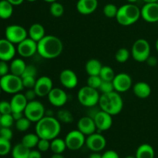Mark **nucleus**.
<instances>
[{
	"instance_id": "1",
	"label": "nucleus",
	"mask_w": 158,
	"mask_h": 158,
	"mask_svg": "<svg viewBox=\"0 0 158 158\" xmlns=\"http://www.w3.org/2000/svg\"><path fill=\"white\" fill-rule=\"evenodd\" d=\"M63 50V42L56 35H46L37 43V53L46 60L57 58Z\"/></svg>"
},
{
	"instance_id": "2",
	"label": "nucleus",
	"mask_w": 158,
	"mask_h": 158,
	"mask_svg": "<svg viewBox=\"0 0 158 158\" xmlns=\"http://www.w3.org/2000/svg\"><path fill=\"white\" fill-rule=\"evenodd\" d=\"M35 134L40 138L52 140L59 136L61 131V124L53 116H45L36 122Z\"/></svg>"
},
{
	"instance_id": "3",
	"label": "nucleus",
	"mask_w": 158,
	"mask_h": 158,
	"mask_svg": "<svg viewBox=\"0 0 158 158\" xmlns=\"http://www.w3.org/2000/svg\"><path fill=\"white\" fill-rule=\"evenodd\" d=\"M98 104L101 110L108 113L111 116L120 114L123 107V99L120 93L115 90L108 94H102Z\"/></svg>"
},
{
	"instance_id": "4",
	"label": "nucleus",
	"mask_w": 158,
	"mask_h": 158,
	"mask_svg": "<svg viewBox=\"0 0 158 158\" xmlns=\"http://www.w3.org/2000/svg\"><path fill=\"white\" fill-rule=\"evenodd\" d=\"M140 17V9L138 6L134 3H127L119 8L116 19L120 25L128 26L137 23Z\"/></svg>"
},
{
	"instance_id": "5",
	"label": "nucleus",
	"mask_w": 158,
	"mask_h": 158,
	"mask_svg": "<svg viewBox=\"0 0 158 158\" xmlns=\"http://www.w3.org/2000/svg\"><path fill=\"white\" fill-rule=\"evenodd\" d=\"M0 86L2 90L9 94H18L24 88L22 77L14 75L11 73L0 78Z\"/></svg>"
},
{
	"instance_id": "6",
	"label": "nucleus",
	"mask_w": 158,
	"mask_h": 158,
	"mask_svg": "<svg viewBox=\"0 0 158 158\" xmlns=\"http://www.w3.org/2000/svg\"><path fill=\"white\" fill-rule=\"evenodd\" d=\"M100 97L98 90L87 85L80 88L77 93L78 101L80 104L86 107H94L98 104Z\"/></svg>"
},
{
	"instance_id": "7",
	"label": "nucleus",
	"mask_w": 158,
	"mask_h": 158,
	"mask_svg": "<svg viewBox=\"0 0 158 158\" xmlns=\"http://www.w3.org/2000/svg\"><path fill=\"white\" fill-rule=\"evenodd\" d=\"M131 55L135 61L139 63L146 62L151 56V46L149 42L144 39L136 40L131 48Z\"/></svg>"
},
{
	"instance_id": "8",
	"label": "nucleus",
	"mask_w": 158,
	"mask_h": 158,
	"mask_svg": "<svg viewBox=\"0 0 158 158\" xmlns=\"http://www.w3.org/2000/svg\"><path fill=\"white\" fill-rule=\"evenodd\" d=\"M46 114V110L43 103L39 100L29 101L24 110V116L31 122H38Z\"/></svg>"
},
{
	"instance_id": "9",
	"label": "nucleus",
	"mask_w": 158,
	"mask_h": 158,
	"mask_svg": "<svg viewBox=\"0 0 158 158\" xmlns=\"http://www.w3.org/2000/svg\"><path fill=\"white\" fill-rule=\"evenodd\" d=\"M6 39L13 44H19L28 37V31L19 25H10L5 30Z\"/></svg>"
},
{
	"instance_id": "10",
	"label": "nucleus",
	"mask_w": 158,
	"mask_h": 158,
	"mask_svg": "<svg viewBox=\"0 0 158 158\" xmlns=\"http://www.w3.org/2000/svg\"><path fill=\"white\" fill-rule=\"evenodd\" d=\"M86 136L79 130L71 131L65 137L66 148L70 151H78L83 148L86 143Z\"/></svg>"
},
{
	"instance_id": "11",
	"label": "nucleus",
	"mask_w": 158,
	"mask_h": 158,
	"mask_svg": "<svg viewBox=\"0 0 158 158\" xmlns=\"http://www.w3.org/2000/svg\"><path fill=\"white\" fill-rule=\"evenodd\" d=\"M87 148L93 152H100L103 151L106 145V138L99 133H94L87 136L86 138V143Z\"/></svg>"
},
{
	"instance_id": "12",
	"label": "nucleus",
	"mask_w": 158,
	"mask_h": 158,
	"mask_svg": "<svg viewBox=\"0 0 158 158\" xmlns=\"http://www.w3.org/2000/svg\"><path fill=\"white\" fill-rule=\"evenodd\" d=\"M112 82L114 90L118 93L127 92L131 89L133 84L131 76L126 73H120L117 74Z\"/></svg>"
},
{
	"instance_id": "13",
	"label": "nucleus",
	"mask_w": 158,
	"mask_h": 158,
	"mask_svg": "<svg viewBox=\"0 0 158 158\" xmlns=\"http://www.w3.org/2000/svg\"><path fill=\"white\" fill-rule=\"evenodd\" d=\"M16 50L22 57L29 58L37 52V43L29 37H27L21 43L17 44Z\"/></svg>"
},
{
	"instance_id": "14",
	"label": "nucleus",
	"mask_w": 158,
	"mask_h": 158,
	"mask_svg": "<svg viewBox=\"0 0 158 158\" xmlns=\"http://www.w3.org/2000/svg\"><path fill=\"white\" fill-rule=\"evenodd\" d=\"M52 85L53 83H52V80L50 77L43 76L37 79L33 89L37 97H46L53 88Z\"/></svg>"
},
{
	"instance_id": "15",
	"label": "nucleus",
	"mask_w": 158,
	"mask_h": 158,
	"mask_svg": "<svg viewBox=\"0 0 158 158\" xmlns=\"http://www.w3.org/2000/svg\"><path fill=\"white\" fill-rule=\"evenodd\" d=\"M93 118L95 122L97 129L100 131H108L113 125L112 116L101 110L97 111Z\"/></svg>"
},
{
	"instance_id": "16",
	"label": "nucleus",
	"mask_w": 158,
	"mask_h": 158,
	"mask_svg": "<svg viewBox=\"0 0 158 158\" xmlns=\"http://www.w3.org/2000/svg\"><path fill=\"white\" fill-rule=\"evenodd\" d=\"M140 15L148 23H157L158 22V2L145 3L140 9Z\"/></svg>"
},
{
	"instance_id": "17",
	"label": "nucleus",
	"mask_w": 158,
	"mask_h": 158,
	"mask_svg": "<svg viewBox=\"0 0 158 158\" xmlns=\"http://www.w3.org/2000/svg\"><path fill=\"white\" fill-rule=\"evenodd\" d=\"M16 51L15 44L6 38L0 39V60L6 62L12 60Z\"/></svg>"
},
{
	"instance_id": "18",
	"label": "nucleus",
	"mask_w": 158,
	"mask_h": 158,
	"mask_svg": "<svg viewBox=\"0 0 158 158\" xmlns=\"http://www.w3.org/2000/svg\"><path fill=\"white\" fill-rule=\"evenodd\" d=\"M47 97L49 103L56 107H61L64 106L68 100L67 94L63 89L58 87L52 88Z\"/></svg>"
},
{
	"instance_id": "19",
	"label": "nucleus",
	"mask_w": 158,
	"mask_h": 158,
	"mask_svg": "<svg viewBox=\"0 0 158 158\" xmlns=\"http://www.w3.org/2000/svg\"><path fill=\"white\" fill-rule=\"evenodd\" d=\"M60 81L66 89H73L78 85V77L72 69H63L60 74Z\"/></svg>"
},
{
	"instance_id": "20",
	"label": "nucleus",
	"mask_w": 158,
	"mask_h": 158,
	"mask_svg": "<svg viewBox=\"0 0 158 158\" xmlns=\"http://www.w3.org/2000/svg\"><path fill=\"white\" fill-rule=\"evenodd\" d=\"M77 130L83 133L85 136H89L95 133L97 127L94 118L89 116L81 117L77 122Z\"/></svg>"
},
{
	"instance_id": "21",
	"label": "nucleus",
	"mask_w": 158,
	"mask_h": 158,
	"mask_svg": "<svg viewBox=\"0 0 158 158\" xmlns=\"http://www.w3.org/2000/svg\"><path fill=\"white\" fill-rule=\"evenodd\" d=\"M97 0H78L77 2V10L82 15H90L97 9Z\"/></svg>"
},
{
	"instance_id": "22",
	"label": "nucleus",
	"mask_w": 158,
	"mask_h": 158,
	"mask_svg": "<svg viewBox=\"0 0 158 158\" xmlns=\"http://www.w3.org/2000/svg\"><path fill=\"white\" fill-rule=\"evenodd\" d=\"M28 100L25 94L18 93L14 94L10 100L11 106H12V112H23L24 113L25 109L27 106Z\"/></svg>"
},
{
	"instance_id": "23",
	"label": "nucleus",
	"mask_w": 158,
	"mask_h": 158,
	"mask_svg": "<svg viewBox=\"0 0 158 158\" xmlns=\"http://www.w3.org/2000/svg\"><path fill=\"white\" fill-rule=\"evenodd\" d=\"M133 92L140 99H146L151 94V87L146 82H137L133 86Z\"/></svg>"
},
{
	"instance_id": "24",
	"label": "nucleus",
	"mask_w": 158,
	"mask_h": 158,
	"mask_svg": "<svg viewBox=\"0 0 158 158\" xmlns=\"http://www.w3.org/2000/svg\"><path fill=\"white\" fill-rule=\"evenodd\" d=\"M28 35L32 40L38 43L46 35L44 26L40 23H33L32 25H31L28 30Z\"/></svg>"
},
{
	"instance_id": "25",
	"label": "nucleus",
	"mask_w": 158,
	"mask_h": 158,
	"mask_svg": "<svg viewBox=\"0 0 158 158\" xmlns=\"http://www.w3.org/2000/svg\"><path fill=\"white\" fill-rule=\"evenodd\" d=\"M102 67L100 61L97 59H90L85 65V69L89 76H99Z\"/></svg>"
},
{
	"instance_id": "26",
	"label": "nucleus",
	"mask_w": 158,
	"mask_h": 158,
	"mask_svg": "<svg viewBox=\"0 0 158 158\" xmlns=\"http://www.w3.org/2000/svg\"><path fill=\"white\" fill-rule=\"evenodd\" d=\"M26 67V64L23 59L16 58L13 59L9 65L10 73L18 77H22L24 73L25 69Z\"/></svg>"
},
{
	"instance_id": "27",
	"label": "nucleus",
	"mask_w": 158,
	"mask_h": 158,
	"mask_svg": "<svg viewBox=\"0 0 158 158\" xmlns=\"http://www.w3.org/2000/svg\"><path fill=\"white\" fill-rule=\"evenodd\" d=\"M154 150L151 145L148 143H143L140 145L136 151L137 158H154Z\"/></svg>"
},
{
	"instance_id": "28",
	"label": "nucleus",
	"mask_w": 158,
	"mask_h": 158,
	"mask_svg": "<svg viewBox=\"0 0 158 158\" xmlns=\"http://www.w3.org/2000/svg\"><path fill=\"white\" fill-rule=\"evenodd\" d=\"M13 6L7 0L0 1V19H8L13 13Z\"/></svg>"
},
{
	"instance_id": "29",
	"label": "nucleus",
	"mask_w": 158,
	"mask_h": 158,
	"mask_svg": "<svg viewBox=\"0 0 158 158\" xmlns=\"http://www.w3.org/2000/svg\"><path fill=\"white\" fill-rule=\"evenodd\" d=\"M31 150L22 143H17L12 149V158H28Z\"/></svg>"
},
{
	"instance_id": "30",
	"label": "nucleus",
	"mask_w": 158,
	"mask_h": 158,
	"mask_svg": "<svg viewBox=\"0 0 158 158\" xmlns=\"http://www.w3.org/2000/svg\"><path fill=\"white\" fill-rule=\"evenodd\" d=\"M66 148V142L63 139L56 137L50 140V150L53 154H63Z\"/></svg>"
},
{
	"instance_id": "31",
	"label": "nucleus",
	"mask_w": 158,
	"mask_h": 158,
	"mask_svg": "<svg viewBox=\"0 0 158 158\" xmlns=\"http://www.w3.org/2000/svg\"><path fill=\"white\" fill-rule=\"evenodd\" d=\"M40 137L37 135L36 134H32V133H30V134H27L23 137L22 139L21 143H23V145L26 147V148H29V149H32V148L37 147V144H38V142L40 140Z\"/></svg>"
},
{
	"instance_id": "32",
	"label": "nucleus",
	"mask_w": 158,
	"mask_h": 158,
	"mask_svg": "<svg viewBox=\"0 0 158 158\" xmlns=\"http://www.w3.org/2000/svg\"><path fill=\"white\" fill-rule=\"evenodd\" d=\"M56 116L59 121L64 123H71L74 120L72 113L66 109L60 110L57 112Z\"/></svg>"
},
{
	"instance_id": "33",
	"label": "nucleus",
	"mask_w": 158,
	"mask_h": 158,
	"mask_svg": "<svg viewBox=\"0 0 158 158\" xmlns=\"http://www.w3.org/2000/svg\"><path fill=\"white\" fill-rule=\"evenodd\" d=\"M99 76L102 79V80H105V81H113V80L115 77L116 74L114 73V69L110 66H103Z\"/></svg>"
},
{
	"instance_id": "34",
	"label": "nucleus",
	"mask_w": 158,
	"mask_h": 158,
	"mask_svg": "<svg viewBox=\"0 0 158 158\" xmlns=\"http://www.w3.org/2000/svg\"><path fill=\"white\" fill-rule=\"evenodd\" d=\"M50 4L49 12H50L51 15L56 18L61 17L64 13V7H63V5L58 2H54Z\"/></svg>"
},
{
	"instance_id": "35",
	"label": "nucleus",
	"mask_w": 158,
	"mask_h": 158,
	"mask_svg": "<svg viewBox=\"0 0 158 158\" xmlns=\"http://www.w3.org/2000/svg\"><path fill=\"white\" fill-rule=\"evenodd\" d=\"M131 54V53L127 48H120L116 52L115 59L117 62L120 63H126L129 60Z\"/></svg>"
},
{
	"instance_id": "36",
	"label": "nucleus",
	"mask_w": 158,
	"mask_h": 158,
	"mask_svg": "<svg viewBox=\"0 0 158 158\" xmlns=\"http://www.w3.org/2000/svg\"><path fill=\"white\" fill-rule=\"evenodd\" d=\"M118 9L119 8H117L116 5L113 4V3H108L103 7V12L105 16L107 17V18H116L117 12H118Z\"/></svg>"
},
{
	"instance_id": "37",
	"label": "nucleus",
	"mask_w": 158,
	"mask_h": 158,
	"mask_svg": "<svg viewBox=\"0 0 158 158\" xmlns=\"http://www.w3.org/2000/svg\"><path fill=\"white\" fill-rule=\"evenodd\" d=\"M31 123L32 122L24 116L21 119L15 121V128L20 132H25V131H28L29 128L30 127Z\"/></svg>"
},
{
	"instance_id": "38",
	"label": "nucleus",
	"mask_w": 158,
	"mask_h": 158,
	"mask_svg": "<svg viewBox=\"0 0 158 158\" xmlns=\"http://www.w3.org/2000/svg\"><path fill=\"white\" fill-rule=\"evenodd\" d=\"M12 151L10 140L0 137V156H6Z\"/></svg>"
},
{
	"instance_id": "39",
	"label": "nucleus",
	"mask_w": 158,
	"mask_h": 158,
	"mask_svg": "<svg viewBox=\"0 0 158 158\" xmlns=\"http://www.w3.org/2000/svg\"><path fill=\"white\" fill-rule=\"evenodd\" d=\"M15 120L12 114H2L0 118V126L1 127H11L13 125Z\"/></svg>"
},
{
	"instance_id": "40",
	"label": "nucleus",
	"mask_w": 158,
	"mask_h": 158,
	"mask_svg": "<svg viewBox=\"0 0 158 158\" xmlns=\"http://www.w3.org/2000/svg\"><path fill=\"white\" fill-rule=\"evenodd\" d=\"M86 83H87V86L94 89H98L102 83V79L100 78V76H89Z\"/></svg>"
},
{
	"instance_id": "41",
	"label": "nucleus",
	"mask_w": 158,
	"mask_h": 158,
	"mask_svg": "<svg viewBox=\"0 0 158 158\" xmlns=\"http://www.w3.org/2000/svg\"><path fill=\"white\" fill-rule=\"evenodd\" d=\"M98 89L102 93V94H108V93L113 92V91H114L113 82L102 80V83Z\"/></svg>"
},
{
	"instance_id": "42",
	"label": "nucleus",
	"mask_w": 158,
	"mask_h": 158,
	"mask_svg": "<svg viewBox=\"0 0 158 158\" xmlns=\"http://www.w3.org/2000/svg\"><path fill=\"white\" fill-rule=\"evenodd\" d=\"M22 80H23V86L27 89H33L36 82V79L34 77H22Z\"/></svg>"
},
{
	"instance_id": "43",
	"label": "nucleus",
	"mask_w": 158,
	"mask_h": 158,
	"mask_svg": "<svg viewBox=\"0 0 158 158\" xmlns=\"http://www.w3.org/2000/svg\"><path fill=\"white\" fill-rule=\"evenodd\" d=\"M37 148L40 152H46L50 149V140L40 138L37 144Z\"/></svg>"
},
{
	"instance_id": "44",
	"label": "nucleus",
	"mask_w": 158,
	"mask_h": 158,
	"mask_svg": "<svg viewBox=\"0 0 158 158\" xmlns=\"http://www.w3.org/2000/svg\"><path fill=\"white\" fill-rule=\"evenodd\" d=\"M0 113L2 115L12 114V106H11L10 101L2 100L0 102Z\"/></svg>"
},
{
	"instance_id": "45",
	"label": "nucleus",
	"mask_w": 158,
	"mask_h": 158,
	"mask_svg": "<svg viewBox=\"0 0 158 158\" xmlns=\"http://www.w3.org/2000/svg\"><path fill=\"white\" fill-rule=\"evenodd\" d=\"M37 75V69L33 65H26V67L25 69L24 73L22 75L21 77H36Z\"/></svg>"
},
{
	"instance_id": "46",
	"label": "nucleus",
	"mask_w": 158,
	"mask_h": 158,
	"mask_svg": "<svg viewBox=\"0 0 158 158\" xmlns=\"http://www.w3.org/2000/svg\"><path fill=\"white\" fill-rule=\"evenodd\" d=\"M13 137V133L10 127H1L0 128V137L11 140Z\"/></svg>"
},
{
	"instance_id": "47",
	"label": "nucleus",
	"mask_w": 158,
	"mask_h": 158,
	"mask_svg": "<svg viewBox=\"0 0 158 158\" xmlns=\"http://www.w3.org/2000/svg\"><path fill=\"white\" fill-rule=\"evenodd\" d=\"M10 73V68L7 62L0 60V77H4Z\"/></svg>"
},
{
	"instance_id": "48",
	"label": "nucleus",
	"mask_w": 158,
	"mask_h": 158,
	"mask_svg": "<svg viewBox=\"0 0 158 158\" xmlns=\"http://www.w3.org/2000/svg\"><path fill=\"white\" fill-rule=\"evenodd\" d=\"M102 158H120V156L115 151L110 150V151H105L102 154Z\"/></svg>"
},
{
	"instance_id": "49",
	"label": "nucleus",
	"mask_w": 158,
	"mask_h": 158,
	"mask_svg": "<svg viewBox=\"0 0 158 158\" xmlns=\"http://www.w3.org/2000/svg\"><path fill=\"white\" fill-rule=\"evenodd\" d=\"M24 94L28 101H32V100H35V97H37L34 89H28Z\"/></svg>"
},
{
	"instance_id": "50",
	"label": "nucleus",
	"mask_w": 158,
	"mask_h": 158,
	"mask_svg": "<svg viewBox=\"0 0 158 158\" xmlns=\"http://www.w3.org/2000/svg\"><path fill=\"white\" fill-rule=\"evenodd\" d=\"M146 63H148V66H151V67H154V66H157V59L155 56H150L148 58V60H146Z\"/></svg>"
},
{
	"instance_id": "51",
	"label": "nucleus",
	"mask_w": 158,
	"mask_h": 158,
	"mask_svg": "<svg viewBox=\"0 0 158 158\" xmlns=\"http://www.w3.org/2000/svg\"><path fill=\"white\" fill-rule=\"evenodd\" d=\"M28 158H42V154L39 150H32L30 151L29 157Z\"/></svg>"
},
{
	"instance_id": "52",
	"label": "nucleus",
	"mask_w": 158,
	"mask_h": 158,
	"mask_svg": "<svg viewBox=\"0 0 158 158\" xmlns=\"http://www.w3.org/2000/svg\"><path fill=\"white\" fill-rule=\"evenodd\" d=\"M12 117H13L14 120H15V122L16 120H19V119H21L22 117H24V113H23V112H12Z\"/></svg>"
},
{
	"instance_id": "53",
	"label": "nucleus",
	"mask_w": 158,
	"mask_h": 158,
	"mask_svg": "<svg viewBox=\"0 0 158 158\" xmlns=\"http://www.w3.org/2000/svg\"><path fill=\"white\" fill-rule=\"evenodd\" d=\"M12 6H19L24 2V0H7Z\"/></svg>"
},
{
	"instance_id": "54",
	"label": "nucleus",
	"mask_w": 158,
	"mask_h": 158,
	"mask_svg": "<svg viewBox=\"0 0 158 158\" xmlns=\"http://www.w3.org/2000/svg\"><path fill=\"white\" fill-rule=\"evenodd\" d=\"M89 158H102V154L99 152H94L89 154Z\"/></svg>"
},
{
	"instance_id": "55",
	"label": "nucleus",
	"mask_w": 158,
	"mask_h": 158,
	"mask_svg": "<svg viewBox=\"0 0 158 158\" xmlns=\"http://www.w3.org/2000/svg\"><path fill=\"white\" fill-rule=\"evenodd\" d=\"M50 158H65L62 154H53Z\"/></svg>"
},
{
	"instance_id": "56",
	"label": "nucleus",
	"mask_w": 158,
	"mask_h": 158,
	"mask_svg": "<svg viewBox=\"0 0 158 158\" xmlns=\"http://www.w3.org/2000/svg\"><path fill=\"white\" fill-rule=\"evenodd\" d=\"M145 3H149V2H157L158 0H143Z\"/></svg>"
},
{
	"instance_id": "57",
	"label": "nucleus",
	"mask_w": 158,
	"mask_h": 158,
	"mask_svg": "<svg viewBox=\"0 0 158 158\" xmlns=\"http://www.w3.org/2000/svg\"><path fill=\"white\" fill-rule=\"evenodd\" d=\"M43 1H45L46 2H48V3H52L54 2H57L58 0H43Z\"/></svg>"
},
{
	"instance_id": "58",
	"label": "nucleus",
	"mask_w": 158,
	"mask_h": 158,
	"mask_svg": "<svg viewBox=\"0 0 158 158\" xmlns=\"http://www.w3.org/2000/svg\"><path fill=\"white\" fill-rule=\"evenodd\" d=\"M127 1L129 3H134L137 1H138V0H127Z\"/></svg>"
},
{
	"instance_id": "59",
	"label": "nucleus",
	"mask_w": 158,
	"mask_h": 158,
	"mask_svg": "<svg viewBox=\"0 0 158 158\" xmlns=\"http://www.w3.org/2000/svg\"><path fill=\"white\" fill-rule=\"evenodd\" d=\"M155 46H156V49H157V52H158V39L157 40V41H156Z\"/></svg>"
},
{
	"instance_id": "60",
	"label": "nucleus",
	"mask_w": 158,
	"mask_h": 158,
	"mask_svg": "<svg viewBox=\"0 0 158 158\" xmlns=\"http://www.w3.org/2000/svg\"><path fill=\"white\" fill-rule=\"evenodd\" d=\"M125 158H137L136 156H132V155H129V156H127Z\"/></svg>"
},
{
	"instance_id": "61",
	"label": "nucleus",
	"mask_w": 158,
	"mask_h": 158,
	"mask_svg": "<svg viewBox=\"0 0 158 158\" xmlns=\"http://www.w3.org/2000/svg\"><path fill=\"white\" fill-rule=\"evenodd\" d=\"M26 1L31 2H35V1H36V0H26Z\"/></svg>"
},
{
	"instance_id": "62",
	"label": "nucleus",
	"mask_w": 158,
	"mask_h": 158,
	"mask_svg": "<svg viewBox=\"0 0 158 158\" xmlns=\"http://www.w3.org/2000/svg\"><path fill=\"white\" fill-rule=\"evenodd\" d=\"M2 88H1V86H0V94H1V92H2Z\"/></svg>"
},
{
	"instance_id": "63",
	"label": "nucleus",
	"mask_w": 158,
	"mask_h": 158,
	"mask_svg": "<svg viewBox=\"0 0 158 158\" xmlns=\"http://www.w3.org/2000/svg\"><path fill=\"white\" fill-rule=\"evenodd\" d=\"M1 116H2V114H1V113H0V118H1Z\"/></svg>"
}]
</instances>
